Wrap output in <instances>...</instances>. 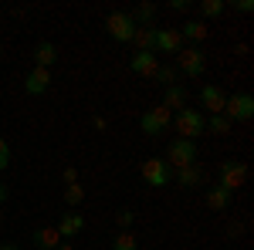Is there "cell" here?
<instances>
[{
    "label": "cell",
    "instance_id": "6da1fadb",
    "mask_svg": "<svg viewBox=\"0 0 254 250\" xmlns=\"http://www.w3.org/2000/svg\"><path fill=\"white\" fill-rule=\"evenodd\" d=\"M170 129H176L180 139H190V142H193L196 135L207 132V115H203L200 108H180L173 115V125H170Z\"/></svg>",
    "mask_w": 254,
    "mask_h": 250
},
{
    "label": "cell",
    "instance_id": "7a4b0ae2",
    "mask_svg": "<svg viewBox=\"0 0 254 250\" xmlns=\"http://www.w3.org/2000/svg\"><path fill=\"white\" fill-rule=\"evenodd\" d=\"M176 71H183L187 78H203L207 71V54H203V48H196V44H183L180 51H176Z\"/></svg>",
    "mask_w": 254,
    "mask_h": 250
},
{
    "label": "cell",
    "instance_id": "3957f363",
    "mask_svg": "<svg viewBox=\"0 0 254 250\" xmlns=\"http://www.w3.org/2000/svg\"><path fill=\"white\" fill-rule=\"evenodd\" d=\"M220 115L227 118L231 125H234V122H251V118H254V98L248 95V92H234V95H227Z\"/></svg>",
    "mask_w": 254,
    "mask_h": 250
},
{
    "label": "cell",
    "instance_id": "277c9868",
    "mask_svg": "<svg viewBox=\"0 0 254 250\" xmlns=\"http://www.w3.org/2000/svg\"><path fill=\"white\" fill-rule=\"evenodd\" d=\"M105 31H109V38L119 41V44H132L136 24H132V17H129L126 10H112V14L105 17Z\"/></svg>",
    "mask_w": 254,
    "mask_h": 250
},
{
    "label": "cell",
    "instance_id": "5b68a950",
    "mask_svg": "<svg viewBox=\"0 0 254 250\" xmlns=\"http://www.w3.org/2000/svg\"><path fill=\"white\" fill-rule=\"evenodd\" d=\"M193 162H196V142H190V139H173L166 146V166L183 169V166H193Z\"/></svg>",
    "mask_w": 254,
    "mask_h": 250
},
{
    "label": "cell",
    "instance_id": "8992f818",
    "mask_svg": "<svg viewBox=\"0 0 254 250\" xmlns=\"http://www.w3.org/2000/svg\"><path fill=\"white\" fill-rule=\"evenodd\" d=\"M170 125H173V112H166L163 105L149 108L146 115L139 118V129L146 135H163V132H170Z\"/></svg>",
    "mask_w": 254,
    "mask_h": 250
},
{
    "label": "cell",
    "instance_id": "52a82bcc",
    "mask_svg": "<svg viewBox=\"0 0 254 250\" xmlns=\"http://www.w3.org/2000/svg\"><path fill=\"white\" fill-rule=\"evenodd\" d=\"M142 179L153 186V190H163L170 179H173V173H170V166H166V159H159V155H153V159H146L142 162Z\"/></svg>",
    "mask_w": 254,
    "mask_h": 250
},
{
    "label": "cell",
    "instance_id": "ba28073f",
    "mask_svg": "<svg viewBox=\"0 0 254 250\" xmlns=\"http://www.w3.org/2000/svg\"><path fill=\"white\" fill-rule=\"evenodd\" d=\"M244 183H248V166H244V162H234V159H231V162H220V183H217V186L234 193V190H241Z\"/></svg>",
    "mask_w": 254,
    "mask_h": 250
},
{
    "label": "cell",
    "instance_id": "9c48e42d",
    "mask_svg": "<svg viewBox=\"0 0 254 250\" xmlns=\"http://www.w3.org/2000/svg\"><path fill=\"white\" fill-rule=\"evenodd\" d=\"M55 230L61 233V240H71L75 233H81L85 230V216H81L78 210H64L61 213V220H58V227Z\"/></svg>",
    "mask_w": 254,
    "mask_h": 250
},
{
    "label": "cell",
    "instance_id": "30bf717a",
    "mask_svg": "<svg viewBox=\"0 0 254 250\" xmlns=\"http://www.w3.org/2000/svg\"><path fill=\"white\" fill-rule=\"evenodd\" d=\"M180 48H183L180 27H156V51H163V54H176Z\"/></svg>",
    "mask_w": 254,
    "mask_h": 250
},
{
    "label": "cell",
    "instance_id": "8fae6325",
    "mask_svg": "<svg viewBox=\"0 0 254 250\" xmlns=\"http://www.w3.org/2000/svg\"><path fill=\"white\" fill-rule=\"evenodd\" d=\"M48 85H51V71L48 68H31L27 78H24V92L27 95H44Z\"/></svg>",
    "mask_w": 254,
    "mask_h": 250
},
{
    "label": "cell",
    "instance_id": "7c38bea8",
    "mask_svg": "<svg viewBox=\"0 0 254 250\" xmlns=\"http://www.w3.org/2000/svg\"><path fill=\"white\" fill-rule=\"evenodd\" d=\"M224 101H227V95H224L217 85H207V88L200 92V105L207 108V115H220V112H224Z\"/></svg>",
    "mask_w": 254,
    "mask_h": 250
},
{
    "label": "cell",
    "instance_id": "4fadbf2b",
    "mask_svg": "<svg viewBox=\"0 0 254 250\" xmlns=\"http://www.w3.org/2000/svg\"><path fill=\"white\" fill-rule=\"evenodd\" d=\"M187 101H190V95H187L183 85H170V88L163 92V108H166V112H180V108H187Z\"/></svg>",
    "mask_w": 254,
    "mask_h": 250
},
{
    "label": "cell",
    "instance_id": "5bb4252c",
    "mask_svg": "<svg viewBox=\"0 0 254 250\" xmlns=\"http://www.w3.org/2000/svg\"><path fill=\"white\" fill-rule=\"evenodd\" d=\"M156 68H159L156 54H132V61H129V71L139 75V78H153V75H156Z\"/></svg>",
    "mask_w": 254,
    "mask_h": 250
},
{
    "label": "cell",
    "instance_id": "9a60e30c",
    "mask_svg": "<svg viewBox=\"0 0 254 250\" xmlns=\"http://www.w3.org/2000/svg\"><path fill=\"white\" fill-rule=\"evenodd\" d=\"M231 200H234V193H231V190H224V186H210V190H207V210L224 213L227 206H231Z\"/></svg>",
    "mask_w": 254,
    "mask_h": 250
},
{
    "label": "cell",
    "instance_id": "2e32d148",
    "mask_svg": "<svg viewBox=\"0 0 254 250\" xmlns=\"http://www.w3.org/2000/svg\"><path fill=\"white\" fill-rule=\"evenodd\" d=\"M180 38L183 41H190V44H203L207 41V20H187L183 27H180Z\"/></svg>",
    "mask_w": 254,
    "mask_h": 250
},
{
    "label": "cell",
    "instance_id": "e0dca14e",
    "mask_svg": "<svg viewBox=\"0 0 254 250\" xmlns=\"http://www.w3.org/2000/svg\"><path fill=\"white\" fill-rule=\"evenodd\" d=\"M31 240L38 244V250H55L61 244V233L55 227H38V230L31 233Z\"/></svg>",
    "mask_w": 254,
    "mask_h": 250
},
{
    "label": "cell",
    "instance_id": "ac0fdd59",
    "mask_svg": "<svg viewBox=\"0 0 254 250\" xmlns=\"http://www.w3.org/2000/svg\"><path fill=\"white\" fill-rule=\"evenodd\" d=\"M55 61H58L55 44H51V41H41L38 48H34V68H51Z\"/></svg>",
    "mask_w": 254,
    "mask_h": 250
},
{
    "label": "cell",
    "instance_id": "d6986e66",
    "mask_svg": "<svg viewBox=\"0 0 254 250\" xmlns=\"http://www.w3.org/2000/svg\"><path fill=\"white\" fill-rule=\"evenodd\" d=\"M156 14H159L156 3H139V7L132 10V14H129V17H132V24H136V27H153Z\"/></svg>",
    "mask_w": 254,
    "mask_h": 250
},
{
    "label": "cell",
    "instance_id": "ffe728a7",
    "mask_svg": "<svg viewBox=\"0 0 254 250\" xmlns=\"http://www.w3.org/2000/svg\"><path fill=\"white\" fill-rule=\"evenodd\" d=\"M176 183L180 186H200L203 183V173H200V166H183V169H176Z\"/></svg>",
    "mask_w": 254,
    "mask_h": 250
},
{
    "label": "cell",
    "instance_id": "44dd1931",
    "mask_svg": "<svg viewBox=\"0 0 254 250\" xmlns=\"http://www.w3.org/2000/svg\"><path fill=\"white\" fill-rule=\"evenodd\" d=\"M163 85V88H170V85H176V78H180V71H176V64H159L156 75H153Z\"/></svg>",
    "mask_w": 254,
    "mask_h": 250
},
{
    "label": "cell",
    "instance_id": "7402d4cb",
    "mask_svg": "<svg viewBox=\"0 0 254 250\" xmlns=\"http://www.w3.org/2000/svg\"><path fill=\"white\" fill-rule=\"evenodd\" d=\"M112 250H139V240L129 230H119L116 240H112Z\"/></svg>",
    "mask_w": 254,
    "mask_h": 250
},
{
    "label": "cell",
    "instance_id": "603a6c76",
    "mask_svg": "<svg viewBox=\"0 0 254 250\" xmlns=\"http://www.w3.org/2000/svg\"><path fill=\"white\" fill-rule=\"evenodd\" d=\"M231 129H234V125H231V122H227L224 115H207V132H214V135H227Z\"/></svg>",
    "mask_w": 254,
    "mask_h": 250
},
{
    "label": "cell",
    "instance_id": "cb8c5ba5",
    "mask_svg": "<svg viewBox=\"0 0 254 250\" xmlns=\"http://www.w3.org/2000/svg\"><path fill=\"white\" fill-rule=\"evenodd\" d=\"M224 10H227V3H224V0H203V3H200V14H203V20H207V17H220Z\"/></svg>",
    "mask_w": 254,
    "mask_h": 250
},
{
    "label": "cell",
    "instance_id": "d4e9b609",
    "mask_svg": "<svg viewBox=\"0 0 254 250\" xmlns=\"http://www.w3.org/2000/svg\"><path fill=\"white\" fill-rule=\"evenodd\" d=\"M81 200H85V190H81V183H71V186L64 190V203H68V210H75Z\"/></svg>",
    "mask_w": 254,
    "mask_h": 250
},
{
    "label": "cell",
    "instance_id": "484cf974",
    "mask_svg": "<svg viewBox=\"0 0 254 250\" xmlns=\"http://www.w3.org/2000/svg\"><path fill=\"white\" fill-rule=\"evenodd\" d=\"M10 159H14V152H10V146H7V139L0 135V173L10 166Z\"/></svg>",
    "mask_w": 254,
    "mask_h": 250
},
{
    "label": "cell",
    "instance_id": "4316f807",
    "mask_svg": "<svg viewBox=\"0 0 254 250\" xmlns=\"http://www.w3.org/2000/svg\"><path fill=\"white\" fill-rule=\"evenodd\" d=\"M132 220H136V213H132V210H119V213H116L119 230H129V227H132Z\"/></svg>",
    "mask_w": 254,
    "mask_h": 250
},
{
    "label": "cell",
    "instance_id": "83f0119b",
    "mask_svg": "<svg viewBox=\"0 0 254 250\" xmlns=\"http://www.w3.org/2000/svg\"><path fill=\"white\" fill-rule=\"evenodd\" d=\"M64 186H71V183H78V169H75V166H68V169H64Z\"/></svg>",
    "mask_w": 254,
    "mask_h": 250
},
{
    "label": "cell",
    "instance_id": "f1b7e54d",
    "mask_svg": "<svg viewBox=\"0 0 254 250\" xmlns=\"http://www.w3.org/2000/svg\"><path fill=\"white\" fill-rule=\"evenodd\" d=\"M170 10H176V14H187V10H190V3H187V0H170Z\"/></svg>",
    "mask_w": 254,
    "mask_h": 250
},
{
    "label": "cell",
    "instance_id": "f546056e",
    "mask_svg": "<svg viewBox=\"0 0 254 250\" xmlns=\"http://www.w3.org/2000/svg\"><path fill=\"white\" fill-rule=\"evenodd\" d=\"M234 7L241 10V14H251V10H254V3H251V0H237Z\"/></svg>",
    "mask_w": 254,
    "mask_h": 250
},
{
    "label": "cell",
    "instance_id": "4dcf8cb0",
    "mask_svg": "<svg viewBox=\"0 0 254 250\" xmlns=\"http://www.w3.org/2000/svg\"><path fill=\"white\" fill-rule=\"evenodd\" d=\"M92 125H95L98 132H102V129H109V118H102V115H95V118H92Z\"/></svg>",
    "mask_w": 254,
    "mask_h": 250
},
{
    "label": "cell",
    "instance_id": "1f68e13d",
    "mask_svg": "<svg viewBox=\"0 0 254 250\" xmlns=\"http://www.w3.org/2000/svg\"><path fill=\"white\" fill-rule=\"evenodd\" d=\"M55 250H75V244H68V240H61V244H58Z\"/></svg>",
    "mask_w": 254,
    "mask_h": 250
},
{
    "label": "cell",
    "instance_id": "d6a6232c",
    "mask_svg": "<svg viewBox=\"0 0 254 250\" xmlns=\"http://www.w3.org/2000/svg\"><path fill=\"white\" fill-rule=\"evenodd\" d=\"M3 200H7V186L0 183V203H3Z\"/></svg>",
    "mask_w": 254,
    "mask_h": 250
},
{
    "label": "cell",
    "instance_id": "836d02e7",
    "mask_svg": "<svg viewBox=\"0 0 254 250\" xmlns=\"http://www.w3.org/2000/svg\"><path fill=\"white\" fill-rule=\"evenodd\" d=\"M0 250H17V244H0Z\"/></svg>",
    "mask_w": 254,
    "mask_h": 250
},
{
    "label": "cell",
    "instance_id": "e575fe53",
    "mask_svg": "<svg viewBox=\"0 0 254 250\" xmlns=\"http://www.w3.org/2000/svg\"><path fill=\"white\" fill-rule=\"evenodd\" d=\"M0 223H3V210H0Z\"/></svg>",
    "mask_w": 254,
    "mask_h": 250
},
{
    "label": "cell",
    "instance_id": "d590c367",
    "mask_svg": "<svg viewBox=\"0 0 254 250\" xmlns=\"http://www.w3.org/2000/svg\"><path fill=\"white\" fill-rule=\"evenodd\" d=\"M0 58H3V48H0Z\"/></svg>",
    "mask_w": 254,
    "mask_h": 250
}]
</instances>
